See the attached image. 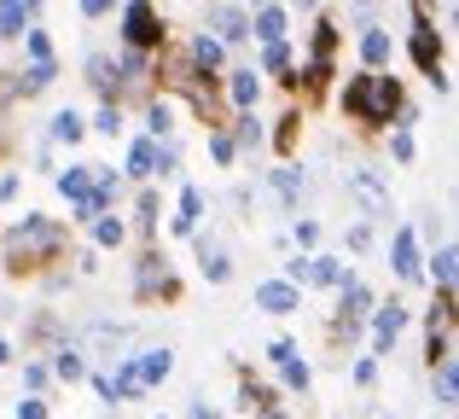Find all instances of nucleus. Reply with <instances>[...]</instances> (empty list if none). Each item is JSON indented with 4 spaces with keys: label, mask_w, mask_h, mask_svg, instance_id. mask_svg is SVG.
<instances>
[{
    "label": "nucleus",
    "mask_w": 459,
    "mask_h": 419,
    "mask_svg": "<svg viewBox=\"0 0 459 419\" xmlns=\"http://www.w3.org/2000/svg\"><path fill=\"white\" fill-rule=\"evenodd\" d=\"M360 53H367V65H384V58H390V35H384V30H367Z\"/></svg>",
    "instance_id": "obj_20"
},
{
    "label": "nucleus",
    "mask_w": 459,
    "mask_h": 419,
    "mask_svg": "<svg viewBox=\"0 0 459 419\" xmlns=\"http://www.w3.org/2000/svg\"><path fill=\"white\" fill-rule=\"evenodd\" d=\"M169 367H175V355H169V350H146V355H134V373H140V385H163V379H169Z\"/></svg>",
    "instance_id": "obj_9"
},
{
    "label": "nucleus",
    "mask_w": 459,
    "mask_h": 419,
    "mask_svg": "<svg viewBox=\"0 0 459 419\" xmlns=\"http://www.w3.org/2000/svg\"><path fill=\"white\" fill-rule=\"evenodd\" d=\"M53 373H58V379H82V373H88V367H82V350H58Z\"/></svg>",
    "instance_id": "obj_24"
},
{
    "label": "nucleus",
    "mask_w": 459,
    "mask_h": 419,
    "mask_svg": "<svg viewBox=\"0 0 459 419\" xmlns=\"http://www.w3.org/2000/svg\"><path fill=\"white\" fill-rule=\"evenodd\" d=\"M35 0H0V41H12V35H23V23H30Z\"/></svg>",
    "instance_id": "obj_10"
},
{
    "label": "nucleus",
    "mask_w": 459,
    "mask_h": 419,
    "mask_svg": "<svg viewBox=\"0 0 459 419\" xmlns=\"http://www.w3.org/2000/svg\"><path fill=\"white\" fill-rule=\"evenodd\" d=\"M18 419H47V402L41 397H23L18 402Z\"/></svg>",
    "instance_id": "obj_30"
},
{
    "label": "nucleus",
    "mask_w": 459,
    "mask_h": 419,
    "mask_svg": "<svg viewBox=\"0 0 459 419\" xmlns=\"http://www.w3.org/2000/svg\"><path fill=\"white\" fill-rule=\"evenodd\" d=\"M30 53H35V65H47V58H53V41H47L41 30H30Z\"/></svg>",
    "instance_id": "obj_28"
},
{
    "label": "nucleus",
    "mask_w": 459,
    "mask_h": 419,
    "mask_svg": "<svg viewBox=\"0 0 459 419\" xmlns=\"http://www.w3.org/2000/svg\"><path fill=\"white\" fill-rule=\"evenodd\" d=\"M53 245H58V227L41 222V215H30V222L12 233V268H30L35 250H53Z\"/></svg>",
    "instance_id": "obj_2"
},
{
    "label": "nucleus",
    "mask_w": 459,
    "mask_h": 419,
    "mask_svg": "<svg viewBox=\"0 0 459 419\" xmlns=\"http://www.w3.org/2000/svg\"><path fill=\"white\" fill-rule=\"evenodd\" d=\"M12 362V350H6V338H0V367H6Z\"/></svg>",
    "instance_id": "obj_36"
},
{
    "label": "nucleus",
    "mask_w": 459,
    "mask_h": 419,
    "mask_svg": "<svg viewBox=\"0 0 459 419\" xmlns=\"http://www.w3.org/2000/svg\"><path fill=\"white\" fill-rule=\"evenodd\" d=\"M58 193H65L70 205H76V198H88V193H93V175H88V163H76V170H65V175H58Z\"/></svg>",
    "instance_id": "obj_12"
},
{
    "label": "nucleus",
    "mask_w": 459,
    "mask_h": 419,
    "mask_svg": "<svg viewBox=\"0 0 459 419\" xmlns=\"http://www.w3.org/2000/svg\"><path fill=\"white\" fill-rule=\"evenodd\" d=\"M256 303L268 309V315H291L297 309V285L291 280H268V285H256Z\"/></svg>",
    "instance_id": "obj_8"
},
{
    "label": "nucleus",
    "mask_w": 459,
    "mask_h": 419,
    "mask_svg": "<svg viewBox=\"0 0 459 419\" xmlns=\"http://www.w3.org/2000/svg\"><path fill=\"white\" fill-rule=\"evenodd\" d=\"M204 274H210V280H227L233 268H227V257H221V250H210V257H204Z\"/></svg>",
    "instance_id": "obj_29"
},
{
    "label": "nucleus",
    "mask_w": 459,
    "mask_h": 419,
    "mask_svg": "<svg viewBox=\"0 0 459 419\" xmlns=\"http://www.w3.org/2000/svg\"><path fill=\"white\" fill-rule=\"evenodd\" d=\"M395 274H402V280H419V239H413V227L395 233Z\"/></svg>",
    "instance_id": "obj_11"
},
{
    "label": "nucleus",
    "mask_w": 459,
    "mask_h": 419,
    "mask_svg": "<svg viewBox=\"0 0 459 419\" xmlns=\"http://www.w3.org/2000/svg\"><path fill=\"white\" fill-rule=\"evenodd\" d=\"M372 419H378V414H372Z\"/></svg>",
    "instance_id": "obj_40"
},
{
    "label": "nucleus",
    "mask_w": 459,
    "mask_h": 419,
    "mask_svg": "<svg viewBox=\"0 0 459 419\" xmlns=\"http://www.w3.org/2000/svg\"><path fill=\"white\" fill-rule=\"evenodd\" d=\"M192 419H215V414H210V408H192Z\"/></svg>",
    "instance_id": "obj_37"
},
{
    "label": "nucleus",
    "mask_w": 459,
    "mask_h": 419,
    "mask_svg": "<svg viewBox=\"0 0 459 419\" xmlns=\"http://www.w3.org/2000/svg\"><path fill=\"white\" fill-rule=\"evenodd\" d=\"M192 58H198V70H215L221 65V41H215V35H198V41H192Z\"/></svg>",
    "instance_id": "obj_18"
},
{
    "label": "nucleus",
    "mask_w": 459,
    "mask_h": 419,
    "mask_svg": "<svg viewBox=\"0 0 459 419\" xmlns=\"http://www.w3.org/2000/svg\"><path fill=\"white\" fill-rule=\"evenodd\" d=\"M256 93H262V82L250 76V70H238L233 76V105H256Z\"/></svg>",
    "instance_id": "obj_21"
},
{
    "label": "nucleus",
    "mask_w": 459,
    "mask_h": 419,
    "mask_svg": "<svg viewBox=\"0 0 459 419\" xmlns=\"http://www.w3.org/2000/svg\"><path fill=\"white\" fill-rule=\"evenodd\" d=\"M349 187H355V198H360V205H367L372 215L390 210V187L378 181V170H349Z\"/></svg>",
    "instance_id": "obj_5"
},
{
    "label": "nucleus",
    "mask_w": 459,
    "mask_h": 419,
    "mask_svg": "<svg viewBox=\"0 0 459 419\" xmlns=\"http://www.w3.org/2000/svg\"><path fill=\"white\" fill-rule=\"evenodd\" d=\"M402 105V88L395 76H355L343 88V111L360 117V123H390V111Z\"/></svg>",
    "instance_id": "obj_1"
},
{
    "label": "nucleus",
    "mask_w": 459,
    "mask_h": 419,
    "mask_svg": "<svg viewBox=\"0 0 459 419\" xmlns=\"http://www.w3.org/2000/svg\"><path fill=\"white\" fill-rule=\"evenodd\" d=\"M169 128H175V123H169V105H152V140L169 135Z\"/></svg>",
    "instance_id": "obj_31"
},
{
    "label": "nucleus",
    "mask_w": 459,
    "mask_h": 419,
    "mask_svg": "<svg viewBox=\"0 0 459 419\" xmlns=\"http://www.w3.org/2000/svg\"><path fill=\"white\" fill-rule=\"evenodd\" d=\"M273 181H280V193H285V198H297V187H303V175H291V170H280V175H273Z\"/></svg>",
    "instance_id": "obj_32"
},
{
    "label": "nucleus",
    "mask_w": 459,
    "mask_h": 419,
    "mask_svg": "<svg viewBox=\"0 0 459 419\" xmlns=\"http://www.w3.org/2000/svg\"><path fill=\"white\" fill-rule=\"evenodd\" d=\"M53 76H58V65H53V58H47V65L23 70V82H18V88H23V93H41V88H47V82H53Z\"/></svg>",
    "instance_id": "obj_19"
},
{
    "label": "nucleus",
    "mask_w": 459,
    "mask_h": 419,
    "mask_svg": "<svg viewBox=\"0 0 459 419\" xmlns=\"http://www.w3.org/2000/svg\"><path fill=\"white\" fill-rule=\"evenodd\" d=\"M215 30H221L215 41H238V35H250V23H245V12L227 6V12H215Z\"/></svg>",
    "instance_id": "obj_16"
},
{
    "label": "nucleus",
    "mask_w": 459,
    "mask_h": 419,
    "mask_svg": "<svg viewBox=\"0 0 459 419\" xmlns=\"http://www.w3.org/2000/svg\"><path fill=\"white\" fill-rule=\"evenodd\" d=\"M163 170H169V152L157 146V140H134V146H128V175L146 181V175H163Z\"/></svg>",
    "instance_id": "obj_6"
},
{
    "label": "nucleus",
    "mask_w": 459,
    "mask_h": 419,
    "mask_svg": "<svg viewBox=\"0 0 459 419\" xmlns=\"http://www.w3.org/2000/svg\"><path fill=\"white\" fill-rule=\"evenodd\" d=\"M413 58H419V70H425V76L437 82V93L448 88V76H442V47H437V35H430L425 23H419V30H413Z\"/></svg>",
    "instance_id": "obj_4"
},
{
    "label": "nucleus",
    "mask_w": 459,
    "mask_h": 419,
    "mask_svg": "<svg viewBox=\"0 0 459 419\" xmlns=\"http://www.w3.org/2000/svg\"><path fill=\"white\" fill-rule=\"evenodd\" d=\"M93 239L100 245H123V222L117 215H93Z\"/></svg>",
    "instance_id": "obj_23"
},
{
    "label": "nucleus",
    "mask_w": 459,
    "mask_h": 419,
    "mask_svg": "<svg viewBox=\"0 0 459 419\" xmlns=\"http://www.w3.org/2000/svg\"><path fill=\"white\" fill-rule=\"evenodd\" d=\"M53 140H65V146H70V140H82V117L76 111H58L53 117Z\"/></svg>",
    "instance_id": "obj_22"
},
{
    "label": "nucleus",
    "mask_w": 459,
    "mask_h": 419,
    "mask_svg": "<svg viewBox=\"0 0 459 419\" xmlns=\"http://www.w3.org/2000/svg\"><path fill=\"white\" fill-rule=\"evenodd\" d=\"M285 379H291V385L303 390V385H308V367H303V362H285Z\"/></svg>",
    "instance_id": "obj_33"
},
{
    "label": "nucleus",
    "mask_w": 459,
    "mask_h": 419,
    "mask_svg": "<svg viewBox=\"0 0 459 419\" xmlns=\"http://www.w3.org/2000/svg\"><path fill=\"white\" fill-rule=\"evenodd\" d=\"M198 210H204L198 187H186V193H180V215H175V227H180V233H192V227H198Z\"/></svg>",
    "instance_id": "obj_17"
},
{
    "label": "nucleus",
    "mask_w": 459,
    "mask_h": 419,
    "mask_svg": "<svg viewBox=\"0 0 459 419\" xmlns=\"http://www.w3.org/2000/svg\"><path fill=\"white\" fill-rule=\"evenodd\" d=\"M256 35H262L268 47L285 41V12H280V6H262V12H256Z\"/></svg>",
    "instance_id": "obj_14"
},
{
    "label": "nucleus",
    "mask_w": 459,
    "mask_h": 419,
    "mask_svg": "<svg viewBox=\"0 0 459 419\" xmlns=\"http://www.w3.org/2000/svg\"><path fill=\"white\" fill-rule=\"evenodd\" d=\"M402 327H407V309L402 303H384L378 320H372V344H378V350H390V344L402 338Z\"/></svg>",
    "instance_id": "obj_7"
},
{
    "label": "nucleus",
    "mask_w": 459,
    "mask_h": 419,
    "mask_svg": "<svg viewBox=\"0 0 459 419\" xmlns=\"http://www.w3.org/2000/svg\"><path fill=\"white\" fill-rule=\"evenodd\" d=\"M262 419H285V414H262Z\"/></svg>",
    "instance_id": "obj_38"
},
{
    "label": "nucleus",
    "mask_w": 459,
    "mask_h": 419,
    "mask_svg": "<svg viewBox=\"0 0 459 419\" xmlns=\"http://www.w3.org/2000/svg\"><path fill=\"white\" fill-rule=\"evenodd\" d=\"M123 35H128L134 47H152L157 35H163V30H157V12H152V0H128V12H123Z\"/></svg>",
    "instance_id": "obj_3"
},
{
    "label": "nucleus",
    "mask_w": 459,
    "mask_h": 419,
    "mask_svg": "<svg viewBox=\"0 0 459 419\" xmlns=\"http://www.w3.org/2000/svg\"><path fill=\"white\" fill-rule=\"evenodd\" d=\"M93 128H100V135H117V128H123V117H117V105H105V111L93 117Z\"/></svg>",
    "instance_id": "obj_27"
},
{
    "label": "nucleus",
    "mask_w": 459,
    "mask_h": 419,
    "mask_svg": "<svg viewBox=\"0 0 459 419\" xmlns=\"http://www.w3.org/2000/svg\"><path fill=\"white\" fill-rule=\"evenodd\" d=\"M117 0H82V12H88V18H100V12H111Z\"/></svg>",
    "instance_id": "obj_35"
},
{
    "label": "nucleus",
    "mask_w": 459,
    "mask_h": 419,
    "mask_svg": "<svg viewBox=\"0 0 459 419\" xmlns=\"http://www.w3.org/2000/svg\"><path fill=\"white\" fill-rule=\"evenodd\" d=\"M459 274V250H437V285H448Z\"/></svg>",
    "instance_id": "obj_26"
},
{
    "label": "nucleus",
    "mask_w": 459,
    "mask_h": 419,
    "mask_svg": "<svg viewBox=\"0 0 459 419\" xmlns=\"http://www.w3.org/2000/svg\"><path fill=\"white\" fill-rule=\"evenodd\" d=\"M454 285H459V274H454Z\"/></svg>",
    "instance_id": "obj_39"
},
{
    "label": "nucleus",
    "mask_w": 459,
    "mask_h": 419,
    "mask_svg": "<svg viewBox=\"0 0 459 419\" xmlns=\"http://www.w3.org/2000/svg\"><path fill=\"white\" fill-rule=\"evenodd\" d=\"M268 355H273V362H280V367H285V362H297V344H285V338H280V344H273V350H268Z\"/></svg>",
    "instance_id": "obj_34"
},
{
    "label": "nucleus",
    "mask_w": 459,
    "mask_h": 419,
    "mask_svg": "<svg viewBox=\"0 0 459 419\" xmlns=\"http://www.w3.org/2000/svg\"><path fill=\"white\" fill-rule=\"evenodd\" d=\"M343 303H349V315H367V309H372V297H367V285H355V280H343Z\"/></svg>",
    "instance_id": "obj_25"
},
{
    "label": "nucleus",
    "mask_w": 459,
    "mask_h": 419,
    "mask_svg": "<svg viewBox=\"0 0 459 419\" xmlns=\"http://www.w3.org/2000/svg\"><path fill=\"white\" fill-rule=\"evenodd\" d=\"M308 280L314 285H343L349 268H343V262H332V257H308Z\"/></svg>",
    "instance_id": "obj_13"
},
{
    "label": "nucleus",
    "mask_w": 459,
    "mask_h": 419,
    "mask_svg": "<svg viewBox=\"0 0 459 419\" xmlns=\"http://www.w3.org/2000/svg\"><path fill=\"white\" fill-rule=\"evenodd\" d=\"M437 402H459V355L437 367Z\"/></svg>",
    "instance_id": "obj_15"
}]
</instances>
